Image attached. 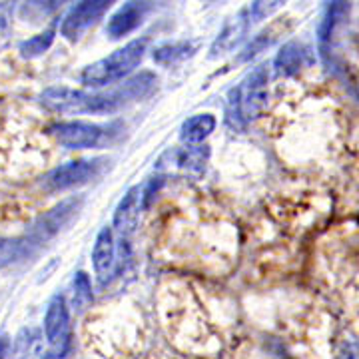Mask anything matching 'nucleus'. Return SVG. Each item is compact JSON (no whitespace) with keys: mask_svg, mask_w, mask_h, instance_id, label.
Masks as SVG:
<instances>
[{"mask_svg":"<svg viewBox=\"0 0 359 359\" xmlns=\"http://www.w3.org/2000/svg\"><path fill=\"white\" fill-rule=\"evenodd\" d=\"M158 84V78L152 72H140L130 78L118 88L106 92H84L65 86H56L42 92V104L60 114H112L132 102L146 98Z\"/></svg>","mask_w":359,"mask_h":359,"instance_id":"nucleus-1","label":"nucleus"},{"mask_svg":"<svg viewBox=\"0 0 359 359\" xmlns=\"http://www.w3.org/2000/svg\"><path fill=\"white\" fill-rule=\"evenodd\" d=\"M268 66L254 68L245 80L228 94V122L231 128L244 130L248 122L256 120L268 108Z\"/></svg>","mask_w":359,"mask_h":359,"instance_id":"nucleus-2","label":"nucleus"},{"mask_svg":"<svg viewBox=\"0 0 359 359\" xmlns=\"http://www.w3.org/2000/svg\"><path fill=\"white\" fill-rule=\"evenodd\" d=\"M146 52V40L138 39L128 42L126 46L118 48L110 56H106L102 60L90 65L82 72V84H86L88 88H104L110 86L124 76H128L130 72L140 65Z\"/></svg>","mask_w":359,"mask_h":359,"instance_id":"nucleus-3","label":"nucleus"},{"mask_svg":"<svg viewBox=\"0 0 359 359\" xmlns=\"http://www.w3.org/2000/svg\"><path fill=\"white\" fill-rule=\"evenodd\" d=\"M44 332L48 339V355L54 359L66 358L72 344V330H70V316L68 306L62 295H54L46 309L44 318Z\"/></svg>","mask_w":359,"mask_h":359,"instance_id":"nucleus-4","label":"nucleus"},{"mask_svg":"<svg viewBox=\"0 0 359 359\" xmlns=\"http://www.w3.org/2000/svg\"><path fill=\"white\" fill-rule=\"evenodd\" d=\"M52 136L56 142L70 150H86V148H100L110 140L108 126L88 124V122H60L50 126Z\"/></svg>","mask_w":359,"mask_h":359,"instance_id":"nucleus-5","label":"nucleus"},{"mask_svg":"<svg viewBox=\"0 0 359 359\" xmlns=\"http://www.w3.org/2000/svg\"><path fill=\"white\" fill-rule=\"evenodd\" d=\"M104 162L102 158H90V160H74L68 162L65 166L54 168L44 176V190L46 192H62L68 188H74L80 184H86L92 178H96L102 170Z\"/></svg>","mask_w":359,"mask_h":359,"instance_id":"nucleus-6","label":"nucleus"},{"mask_svg":"<svg viewBox=\"0 0 359 359\" xmlns=\"http://www.w3.org/2000/svg\"><path fill=\"white\" fill-rule=\"evenodd\" d=\"M80 205H82V198H80V196H78V198L76 196L66 198L60 204L54 205L50 212H46L44 216H40V218L34 222V226L28 230L26 238H28L34 245L48 242L50 238H54L58 231L65 228L70 219L76 216Z\"/></svg>","mask_w":359,"mask_h":359,"instance_id":"nucleus-7","label":"nucleus"},{"mask_svg":"<svg viewBox=\"0 0 359 359\" xmlns=\"http://www.w3.org/2000/svg\"><path fill=\"white\" fill-rule=\"evenodd\" d=\"M112 2L108 0H86V2H78L76 6H72L62 20L60 32L66 40L76 42L80 36L88 30L90 26L96 25L104 14L108 13Z\"/></svg>","mask_w":359,"mask_h":359,"instance_id":"nucleus-8","label":"nucleus"},{"mask_svg":"<svg viewBox=\"0 0 359 359\" xmlns=\"http://www.w3.org/2000/svg\"><path fill=\"white\" fill-rule=\"evenodd\" d=\"M150 4L148 2H128L122 8H118L106 26V32L110 39H122L130 34L134 28H138L144 20V16L148 13Z\"/></svg>","mask_w":359,"mask_h":359,"instance_id":"nucleus-9","label":"nucleus"},{"mask_svg":"<svg viewBox=\"0 0 359 359\" xmlns=\"http://www.w3.org/2000/svg\"><path fill=\"white\" fill-rule=\"evenodd\" d=\"M142 208V190L138 186L130 188L126 196L120 200L114 212V228L122 236H130L138 226V216Z\"/></svg>","mask_w":359,"mask_h":359,"instance_id":"nucleus-10","label":"nucleus"},{"mask_svg":"<svg viewBox=\"0 0 359 359\" xmlns=\"http://www.w3.org/2000/svg\"><path fill=\"white\" fill-rule=\"evenodd\" d=\"M92 264H94V269L102 282H106V278L112 276L116 266V248L114 233L110 228H102L98 233L94 250H92Z\"/></svg>","mask_w":359,"mask_h":359,"instance_id":"nucleus-11","label":"nucleus"},{"mask_svg":"<svg viewBox=\"0 0 359 359\" xmlns=\"http://www.w3.org/2000/svg\"><path fill=\"white\" fill-rule=\"evenodd\" d=\"M349 11L347 2H332L325 14H323V20H321L320 30H318V46H320L321 58L325 62H330V42H332V34H334V28L337 22L344 18Z\"/></svg>","mask_w":359,"mask_h":359,"instance_id":"nucleus-12","label":"nucleus"},{"mask_svg":"<svg viewBox=\"0 0 359 359\" xmlns=\"http://www.w3.org/2000/svg\"><path fill=\"white\" fill-rule=\"evenodd\" d=\"M214 128H216V116L196 114L182 124L180 138H182L184 144H200L214 132Z\"/></svg>","mask_w":359,"mask_h":359,"instance_id":"nucleus-13","label":"nucleus"},{"mask_svg":"<svg viewBox=\"0 0 359 359\" xmlns=\"http://www.w3.org/2000/svg\"><path fill=\"white\" fill-rule=\"evenodd\" d=\"M306 56H308V52H306V48H304L302 44H297V42H287L282 50L278 52L273 65H276L280 74H283V76H292L295 72H299V68L306 62Z\"/></svg>","mask_w":359,"mask_h":359,"instance_id":"nucleus-14","label":"nucleus"},{"mask_svg":"<svg viewBox=\"0 0 359 359\" xmlns=\"http://www.w3.org/2000/svg\"><path fill=\"white\" fill-rule=\"evenodd\" d=\"M34 248L36 245L32 244L26 236L0 240V268H6L11 264H16V262L25 259V257H28L34 252Z\"/></svg>","mask_w":359,"mask_h":359,"instance_id":"nucleus-15","label":"nucleus"},{"mask_svg":"<svg viewBox=\"0 0 359 359\" xmlns=\"http://www.w3.org/2000/svg\"><path fill=\"white\" fill-rule=\"evenodd\" d=\"M194 54V44L190 42H174V44H162L154 50V60L158 65H176L180 60Z\"/></svg>","mask_w":359,"mask_h":359,"instance_id":"nucleus-16","label":"nucleus"},{"mask_svg":"<svg viewBox=\"0 0 359 359\" xmlns=\"http://www.w3.org/2000/svg\"><path fill=\"white\" fill-rule=\"evenodd\" d=\"M244 30H245V22H244V13H242L238 18H233L230 25L224 28V32L218 36L216 44L212 46V56H216V54H219L222 50L230 48L231 44L240 39V34H242Z\"/></svg>","mask_w":359,"mask_h":359,"instance_id":"nucleus-17","label":"nucleus"},{"mask_svg":"<svg viewBox=\"0 0 359 359\" xmlns=\"http://www.w3.org/2000/svg\"><path fill=\"white\" fill-rule=\"evenodd\" d=\"M205 146L200 148H184L178 154V166L184 168L186 172H196L202 174L205 168V160H208V150H204Z\"/></svg>","mask_w":359,"mask_h":359,"instance_id":"nucleus-18","label":"nucleus"},{"mask_svg":"<svg viewBox=\"0 0 359 359\" xmlns=\"http://www.w3.org/2000/svg\"><path fill=\"white\" fill-rule=\"evenodd\" d=\"M52 42H54V30L50 28V30L42 32V34L34 36V39L25 40L18 50L26 58H34V56H40V54H44V52L48 50L52 46Z\"/></svg>","mask_w":359,"mask_h":359,"instance_id":"nucleus-19","label":"nucleus"},{"mask_svg":"<svg viewBox=\"0 0 359 359\" xmlns=\"http://www.w3.org/2000/svg\"><path fill=\"white\" fill-rule=\"evenodd\" d=\"M92 306V285L84 271H78L74 278V308L86 311Z\"/></svg>","mask_w":359,"mask_h":359,"instance_id":"nucleus-20","label":"nucleus"},{"mask_svg":"<svg viewBox=\"0 0 359 359\" xmlns=\"http://www.w3.org/2000/svg\"><path fill=\"white\" fill-rule=\"evenodd\" d=\"M271 40H273V36H269L268 30H266V32H262L259 36H256V39L252 40V42L245 46L244 50H242L240 62H245V60H250V58H254L256 54H259L264 48H268L269 44H271Z\"/></svg>","mask_w":359,"mask_h":359,"instance_id":"nucleus-21","label":"nucleus"},{"mask_svg":"<svg viewBox=\"0 0 359 359\" xmlns=\"http://www.w3.org/2000/svg\"><path fill=\"white\" fill-rule=\"evenodd\" d=\"M8 349H11V339L4 334H0V359L8 358Z\"/></svg>","mask_w":359,"mask_h":359,"instance_id":"nucleus-22","label":"nucleus"},{"mask_svg":"<svg viewBox=\"0 0 359 359\" xmlns=\"http://www.w3.org/2000/svg\"><path fill=\"white\" fill-rule=\"evenodd\" d=\"M346 359H359V344H351V346H347Z\"/></svg>","mask_w":359,"mask_h":359,"instance_id":"nucleus-23","label":"nucleus"},{"mask_svg":"<svg viewBox=\"0 0 359 359\" xmlns=\"http://www.w3.org/2000/svg\"><path fill=\"white\" fill-rule=\"evenodd\" d=\"M231 359H256V358H250L248 353H233ZM269 359H273V358H269Z\"/></svg>","mask_w":359,"mask_h":359,"instance_id":"nucleus-24","label":"nucleus"}]
</instances>
